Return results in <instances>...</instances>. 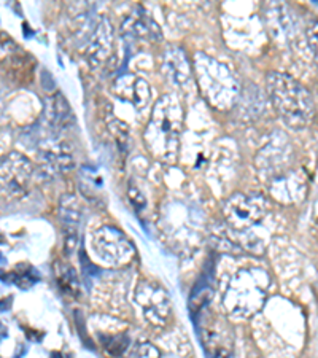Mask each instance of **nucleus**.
Wrapping results in <instances>:
<instances>
[{
    "label": "nucleus",
    "mask_w": 318,
    "mask_h": 358,
    "mask_svg": "<svg viewBox=\"0 0 318 358\" xmlns=\"http://www.w3.org/2000/svg\"><path fill=\"white\" fill-rule=\"evenodd\" d=\"M183 118V107L175 96L164 94L156 101L143 132L145 145L154 158L164 163H175L180 150Z\"/></svg>",
    "instance_id": "nucleus-1"
},
{
    "label": "nucleus",
    "mask_w": 318,
    "mask_h": 358,
    "mask_svg": "<svg viewBox=\"0 0 318 358\" xmlns=\"http://www.w3.org/2000/svg\"><path fill=\"white\" fill-rule=\"evenodd\" d=\"M266 88L275 112L288 128L304 129L314 118V101L309 91L291 75L269 72Z\"/></svg>",
    "instance_id": "nucleus-2"
},
{
    "label": "nucleus",
    "mask_w": 318,
    "mask_h": 358,
    "mask_svg": "<svg viewBox=\"0 0 318 358\" xmlns=\"http://www.w3.org/2000/svg\"><path fill=\"white\" fill-rule=\"evenodd\" d=\"M290 155L288 141H270L256 157L259 178H263L269 193L282 202L291 201L299 189V174L290 167Z\"/></svg>",
    "instance_id": "nucleus-3"
},
{
    "label": "nucleus",
    "mask_w": 318,
    "mask_h": 358,
    "mask_svg": "<svg viewBox=\"0 0 318 358\" xmlns=\"http://www.w3.org/2000/svg\"><path fill=\"white\" fill-rule=\"evenodd\" d=\"M269 275L261 268H244L233 275L222 301L231 317L247 319L256 314L268 298Z\"/></svg>",
    "instance_id": "nucleus-4"
},
{
    "label": "nucleus",
    "mask_w": 318,
    "mask_h": 358,
    "mask_svg": "<svg viewBox=\"0 0 318 358\" xmlns=\"http://www.w3.org/2000/svg\"><path fill=\"white\" fill-rule=\"evenodd\" d=\"M196 80L207 102L218 110H228L239 94V85L229 69L204 53L194 56Z\"/></svg>",
    "instance_id": "nucleus-5"
},
{
    "label": "nucleus",
    "mask_w": 318,
    "mask_h": 358,
    "mask_svg": "<svg viewBox=\"0 0 318 358\" xmlns=\"http://www.w3.org/2000/svg\"><path fill=\"white\" fill-rule=\"evenodd\" d=\"M269 212V201L264 194L234 193L223 204V217L234 231L245 233L258 224Z\"/></svg>",
    "instance_id": "nucleus-6"
},
{
    "label": "nucleus",
    "mask_w": 318,
    "mask_h": 358,
    "mask_svg": "<svg viewBox=\"0 0 318 358\" xmlns=\"http://www.w3.org/2000/svg\"><path fill=\"white\" fill-rule=\"evenodd\" d=\"M91 248L94 257L107 266H123L134 257V247L126 238V234L108 224L92 234Z\"/></svg>",
    "instance_id": "nucleus-7"
},
{
    "label": "nucleus",
    "mask_w": 318,
    "mask_h": 358,
    "mask_svg": "<svg viewBox=\"0 0 318 358\" xmlns=\"http://www.w3.org/2000/svg\"><path fill=\"white\" fill-rule=\"evenodd\" d=\"M134 301L140 309L150 325L164 327L171 319V299L167 296L163 287L156 285L154 282L142 280L137 285L134 293Z\"/></svg>",
    "instance_id": "nucleus-8"
},
{
    "label": "nucleus",
    "mask_w": 318,
    "mask_h": 358,
    "mask_svg": "<svg viewBox=\"0 0 318 358\" xmlns=\"http://www.w3.org/2000/svg\"><path fill=\"white\" fill-rule=\"evenodd\" d=\"M32 163L24 155L11 152L2 159V169H0V178H2V192L10 198H21L29 189L32 178Z\"/></svg>",
    "instance_id": "nucleus-9"
},
{
    "label": "nucleus",
    "mask_w": 318,
    "mask_h": 358,
    "mask_svg": "<svg viewBox=\"0 0 318 358\" xmlns=\"http://www.w3.org/2000/svg\"><path fill=\"white\" fill-rule=\"evenodd\" d=\"M112 91L118 99L129 102L137 110H143L148 106L150 99H152L150 85L142 77L131 73L121 75V77L115 80Z\"/></svg>",
    "instance_id": "nucleus-10"
},
{
    "label": "nucleus",
    "mask_w": 318,
    "mask_h": 358,
    "mask_svg": "<svg viewBox=\"0 0 318 358\" xmlns=\"http://www.w3.org/2000/svg\"><path fill=\"white\" fill-rule=\"evenodd\" d=\"M73 157L68 147L59 142L46 143L38 152V167L46 176H59L73 169Z\"/></svg>",
    "instance_id": "nucleus-11"
},
{
    "label": "nucleus",
    "mask_w": 318,
    "mask_h": 358,
    "mask_svg": "<svg viewBox=\"0 0 318 358\" xmlns=\"http://www.w3.org/2000/svg\"><path fill=\"white\" fill-rule=\"evenodd\" d=\"M59 215H61V223L64 229V250H66V255H71L78 244V227H80V206L75 196L72 194L62 196Z\"/></svg>",
    "instance_id": "nucleus-12"
},
{
    "label": "nucleus",
    "mask_w": 318,
    "mask_h": 358,
    "mask_svg": "<svg viewBox=\"0 0 318 358\" xmlns=\"http://www.w3.org/2000/svg\"><path fill=\"white\" fill-rule=\"evenodd\" d=\"M112 26H110L107 20H102L96 29L94 37H92L88 50H86V59H88L91 67H101L102 62L108 57L110 51H112Z\"/></svg>",
    "instance_id": "nucleus-13"
},
{
    "label": "nucleus",
    "mask_w": 318,
    "mask_h": 358,
    "mask_svg": "<svg viewBox=\"0 0 318 358\" xmlns=\"http://www.w3.org/2000/svg\"><path fill=\"white\" fill-rule=\"evenodd\" d=\"M48 118L56 128H67V126L73 121L72 108L61 92H56V94L50 99Z\"/></svg>",
    "instance_id": "nucleus-14"
},
{
    "label": "nucleus",
    "mask_w": 318,
    "mask_h": 358,
    "mask_svg": "<svg viewBox=\"0 0 318 358\" xmlns=\"http://www.w3.org/2000/svg\"><path fill=\"white\" fill-rule=\"evenodd\" d=\"M126 358H161V352L152 343H138L127 352Z\"/></svg>",
    "instance_id": "nucleus-15"
},
{
    "label": "nucleus",
    "mask_w": 318,
    "mask_h": 358,
    "mask_svg": "<svg viewBox=\"0 0 318 358\" xmlns=\"http://www.w3.org/2000/svg\"><path fill=\"white\" fill-rule=\"evenodd\" d=\"M59 285L62 290H66L68 293H75L78 288V280H77V274L72 268L66 266V271L64 273H59Z\"/></svg>",
    "instance_id": "nucleus-16"
},
{
    "label": "nucleus",
    "mask_w": 318,
    "mask_h": 358,
    "mask_svg": "<svg viewBox=\"0 0 318 358\" xmlns=\"http://www.w3.org/2000/svg\"><path fill=\"white\" fill-rule=\"evenodd\" d=\"M305 36H308L310 48L314 50L315 55H318V20L308 22V27H305Z\"/></svg>",
    "instance_id": "nucleus-17"
},
{
    "label": "nucleus",
    "mask_w": 318,
    "mask_h": 358,
    "mask_svg": "<svg viewBox=\"0 0 318 358\" xmlns=\"http://www.w3.org/2000/svg\"><path fill=\"white\" fill-rule=\"evenodd\" d=\"M129 199L137 210H140L147 206V199L143 198V194L138 192L136 187H132V185L129 187Z\"/></svg>",
    "instance_id": "nucleus-18"
}]
</instances>
